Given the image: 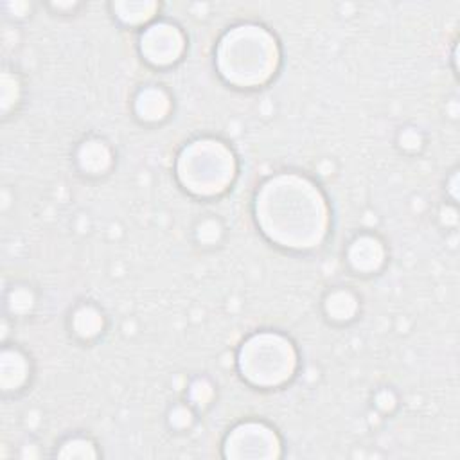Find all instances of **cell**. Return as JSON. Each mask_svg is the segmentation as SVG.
Listing matches in <instances>:
<instances>
[{"label":"cell","mask_w":460,"mask_h":460,"mask_svg":"<svg viewBox=\"0 0 460 460\" xmlns=\"http://www.w3.org/2000/svg\"><path fill=\"white\" fill-rule=\"evenodd\" d=\"M255 208L262 232L282 246L311 248L325 234L323 198L311 181L300 176L271 178L257 194Z\"/></svg>","instance_id":"6da1fadb"},{"label":"cell","mask_w":460,"mask_h":460,"mask_svg":"<svg viewBox=\"0 0 460 460\" xmlns=\"http://www.w3.org/2000/svg\"><path fill=\"white\" fill-rule=\"evenodd\" d=\"M279 52L270 32L257 25H239L219 43L217 66L226 81L239 86L264 83L277 66Z\"/></svg>","instance_id":"7a4b0ae2"},{"label":"cell","mask_w":460,"mask_h":460,"mask_svg":"<svg viewBox=\"0 0 460 460\" xmlns=\"http://www.w3.org/2000/svg\"><path fill=\"white\" fill-rule=\"evenodd\" d=\"M235 165L232 153L217 140H198L183 149L178 176L194 194H217L232 181Z\"/></svg>","instance_id":"3957f363"},{"label":"cell","mask_w":460,"mask_h":460,"mask_svg":"<svg viewBox=\"0 0 460 460\" xmlns=\"http://www.w3.org/2000/svg\"><path fill=\"white\" fill-rule=\"evenodd\" d=\"M296 365L293 345L271 332L252 336L241 349L243 376L257 386H275L291 377Z\"/></svg>","instance_id":"277c9868"},{"label":"cell","mask_w":460,"mask_h":460,"mask_svg":"<svg viewBox=\"0 0 460 460\" xmlns=\"http://www.w3.org/2000/svg\"><path fill=\"white\" fill-rule=\"evenodd\" d=\"M140 49L147 61L155 65H171L183 50V36L178 27L171 23H155L142 34Z\"/></svg>","instance_id":"5b68a950"},{"label":"cell","mask_w":460,"mask_h":460,"mask_svg":"<svg viewBox=\"0 0 460 460\" xmlns=\"http://www.w3.org/2000/svg\"><path fill=\"white\" fill-rule=\"evenodd\" d=\"M279 447L277 437L271 429L261 424H243L234 429L226 440L228 456H275Z\"/></svg>","instance_id":"8992f818"},{"label":"cell","mask_w":460,"mask_h":460,"mask_svg":"<svg viewBox=\"0 0 460 460\" xmlns=\"http://www.w3.org/2000/svg\"><path fill=\"white\" fill-rule=\"evenodd\" d=\"M349 261L358 271H376L383 262V246L376 237L361 235L350 244Z\"/></svg>","instance_id":"52a82bcc"},{"label":"cell","mask_w":460,"mask_h":460,"mask_svg":"<svg viewBox=\"0 0 460 460\" xmlns=\"http://www.w3.org/2000/svg\"><path fill=\"white\" fill-rule=\"evenodd\" d=\"M169 108H171V102H169L167 93L156 86L144 88L137 95V101H135V110H137L138 117L147 122H156V120L164 119L167 115Z\"/></svg>","instance_id":"ba28073f"},{"label":"cell","mask_w":460,"mask_h":460,"mask_svg":"<svg viewBox=\"0 0 460 460\" xmlns=\"http://www.w3.org/2000/svg\"><path fill=\"white\" fill-rule=\"evenodd\" d=\"M77 162L83 171L90 174H101L110 167L111 153L110 147L97 138H90L81 144L77 151Z\"/></svg>","instance_id":"9c48e42d"},{"label":"cell","mask_w":460,"mask_h":460,"mask_svg":"<svg viewBox=\"0 0 460 460\" xmlns=\"http://www.w3.org/2000/svg\"><path fill=\"white\" fill-rule=\"evenodd\" d=\"M27 377L25 358L18 350H4L2 354V385L5 390L18 388Z\"/></svg>","instance_id":"30bf717a"},{"label":"cell","mask_w":460,"mask_h":460,"mask_svg":"<svg viewBox=\"0 0 460 460\" xmlns=\"http://www.w3.org/2000/svg\"><path fill=\"white\" fill-rule=\"evenodd\" d=\"M358 309L356 298L345 289L332 291L325 300V311L332 320H350Z\"/></svg>","instance_id":"8fae6325"},{"label":"cell","mask_w":460,"mask_h":460,"mask_svg":"<svg viewBox=\"0 0 460 460\" xmlns=\"http://www.w3.org/2000/svg\"><path fill=\"white\" fill-rule=\"evenodd\" d=\"M74 329L83 338H92L102 329V318L99 311L90 305H84L74 314Z\"/></svg>","instance_id":"7c38bea8"},{"label":"cell","mask_w":460,"mask_h":460,"mask_svg":"<svg viewBox=\"0 0 460 460\" xmlns=\"http://www.w3.org/2000/svg\"><path fill=\"white\" fill-rule=\"evenodd\" d=\"M113 9L117 11V16L126 23H140L153 16V11L156 9V4L151 2H122L115 4Z\"/></svg>","instance_id":"4fadbf2b"}]
</instances>
